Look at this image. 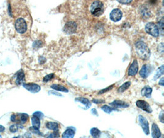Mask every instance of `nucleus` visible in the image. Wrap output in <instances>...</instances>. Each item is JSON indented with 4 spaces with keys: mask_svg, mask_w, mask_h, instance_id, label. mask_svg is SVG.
Wrapping results in <instances>:
<instances>
[{
    "mask_svg": "<svg viewBox=\"0 0 164 138\" xmlns=\"http://www.w3.org/2000/svg\"><path fill=\"white\" fill-rule=\"evenodd\" d=\"M4 130V127L2 125H0V132H3Z\"/></svg>",
    "mask_w": 164,
    "mask_h": 138,
    "instance_id": "nucleus-42",
    "label": "nucleus"
},
{
    "mask_svg": "<svg viewBox=\"0 0 164 138\" xmlns=\"http://www.w3.org/2000/svg\"><path fill=\"white\" fill-rule=\"evenodd\" d=\"M135 50L137 55L143 60H148L151 55V52L147 45L143 42H138L135 44Z\"/></svg>",
    "mask_w": 164,
    "mask_h": 138,
    "instance_id": "nucleus-1",
    "label": "nucleus"
},
{
    "mask_svg": "<svg viewBox=\"0 0 164 138\" xmlns=\"http://www.w3.org/2000/svg\"><path fill=\"white\" fill-rule=\"evenodd\" d=\"M145 30L148 34L154 37H157L159 35V30L157 25L153 22H150L146 24Z\"/></svg>",
    "mask_w": 164,
    "mask_h": 138,
    "instance_id": "nucleus-3",
    "label": "nucleus"
},
{
    "mask_svg": "<svg viewBox=\"0 0 164 138\" xmlns=\"http://www.w3.org/2000/svg\"><path fill=\"white\" fill-rule=\"evenodd\" d=\"M42 45V42L41 41H35L33 43V47L35 48H38V47H40Z\"/></svg>",
    "mask_w": 164,
    "mask_h": 138,
    "instance_id": "nucleus-34",
    "label": "nucleus"
},
{
    "mask_svg": "<svg viewBox=\"0 0 164 138\" xmlns=\"http://www.w3.org/2000/svg\"><path fill=\"white\" fill-rule=\"evenodd\" d=\"M25 81V74L23 71H20L18 73L17 77V80H16V84L17 85H21Z\"/></svg>",
    "mask_w": 164,
    "mask_h": 138,
    "instance_id": "nucleus-17",
    "label": "nucleus"
},
{
    "mask_svg": "<svg viewBox=\"0 0 164 138\" xmlns=\"http://www.w3.org/2000/svg\"><path fill=\"white\" fill-rule=\"evenodd\" d=\"M23 87L30 91L33 93H36L41 90V87L39 85L35 83H28V84H23Z\"/></svg>",
    "mask_w": 164,
    "mask_h": 138,
    "instance_id": "nucleus-7",
    "label": "nucleus"
},
{
    "mask_svg": "<svg viewBox=\"0 0 164 138\" xmlns=\"http://www.w3.org/2000/svg\"><path fill=\"white\" fill-rule=\"evenodd\" d=\"M110 105L115 108H126L129 106V104L128 103L120 100L114 101L113 102L110 103Z\"/></svg>",
    "mask_w": 164,
    "mask_h": 138,
    "instance_id": "nucleus-12",
    "label": "nucleus"
},
{
    "mask_svg": "<svg viewBox=\"0 0 164 138\" xmlns=\"http://www.w3.org/2000/svg\"><path fill=\"white\" fill-rule=\"evenodd\" d=\"M11 120L12 122H15V120H16V116H15V115H11Z\"/></svg>",
    "mask_w": 164,
    "mask_h": 138,
    "instance_id": "nucleus-41",
    "label": "nucleus"
},
{
    "mask_svg": "<svg viewBox=\"0 0 164 138\" xmlns=\"http://www.w3.org/2000/svg\"><path fill=\"white\" fill-rule=\"evenodd\" d=\"M75 101L80 102L82 104L85 105V106H86V109H89L91 106V103H90V101L88 99H87V98H83V97L76 98V99H75Z\"/></svg>",
    "mask_w": 164,
    "mask_h": 138,
    "instance_id": "nucleus-15",
    "label": "nucleus"
},
{
    "mask_svg": "<svg viewBox=\"0 0 164 138\" xmlns=\"http://www.w3.org/2000/svg\"><path fill=\"white\" fill-rule=\"evenodd\" d=\"M117 1L122 4H129L132 1V0H117Z\"/></svg>",
    "mask_w": 164,
    "mask_h": 138,
    "instance_id": "nucleus-35",
    "label": "nucleus"
},
{
    "mask_svg": "<svg viewBox=\"0 0 164 138\" xmlns=\"http://www.w3.org/2000/svg\"><path fill=\"white\" fill-rule=\"evenodd\" d=\"M152 91H153V89L149 87V86H146L141 90V93L143 96L146 97L148 98H150L151 97Z\"/></svg>",
    "mask_w": 164,
    "mask_h": 138,
    "instance_id": "nucleus-14",
    "label": "nucleus"
},
{
    "mask_svg": "<svg viewBox=\"0 0 164 138\" xmlns=\"http://www.w3.org/2000/svg\"><path fill=\"white\" fill-rule=\"evenodd\" d=\"M31 122L33 127H34L36 128H39L40 127V119L36 116L33 115L31 118Z\"/></svg>",
    "mask_w": 164,
    "mask_h": 138,
    "instance_id": "nucleus-18",
    "label": "nucleus"
},
{
    "mask_svg": "<svg viewBox=\"0 0 164 138\" xmlns=\"http://www.w3.org/2000/svg\"><path fill=\"white\" fill-rule=\"evenodd\" d=\"M130 85H131L130 82H127L126 83H124L119 88H118L117 91L119 92V93H123L124 91H126L129 88V87L130 86Z\"/></svg>",
    "mask_w": 164,
    "mask_h": 138,
    "instance_id": "nucleus-22",
    "label": "nucleus"
},
{
    "mask_svg": "<svg viewBox=\"0 0 164 138\" xmlns=\"http://www.w3.org/2000/svg\"><path fill=\"white\" fill-rule=\"evenodd\" d=\"M152 136L154 138H158L161 136L160 130L155 123H153L152 125Z\"/></svg>",
    "mask_w": 164,
    "mask_h": 138,
    "instance_id": "nucleus-13",
    "label": "nucleus"
},
{
    "mask_svg": "<svg viewBox=\"0 0 164 138\" xmlns=\"http://www.w3.org/2000/svg\"><path fill=\"white\" fill-rule=\"evenodd\" d=\"M136 104L137 107H138L143 110L147 112L148 113H151L153 112V110L149 106V104L145 101L144 100H138L137 101L136 103Z\"/></svg>",
    "mask_w": 164,
    "mask_h": 138,
    "instance_id": "nucleus-9",
    "label": "nucleus"
},
{
    "mask_svg": "<svg viewBox=\"0 0 164 138\" xmlns=\"http://www.w3.org/2000/svg\"><path fill=\"white\" fill-rule=\"evenodd\" d=\"M163 79H164V78L163 77H162V78H161V79H160V81H159V85H162V86H163L164 85V82H163Z\"/></svg>",
    "mask_w": 164,
    "mask_h": 138,
    "instance_id": "nucleus-40",
    "label": "nucleus"
},
{
    "mask_svg": "<svg viewBox=\"0 0 164 138\" xmlns=\"http://www.w3.org/2000/svg\"><path fill=\"white\" fill-rule=\"evenodd\" d=\"M28 118V115L26 114H22L21 116V120L22 123H25L27 121Z\"/></svg>",
    "mask_w": 164,
    "mask_h": 138,
    "instance_id": "nucleus-29",
    "label": "nucleus"
},
{
    "mask_svg": "<svg viewBox=\"0 0 164 138\" xmlns=\"http://www.w3.org/2000/svg\"><path fill=\"white\" fill-rule=\"evenodd\" d=\"M49 93H50V94L57 95V96H62V95H61L60 93H58V92H56L55 91H49Z\"/></svg>",
    "mask_w": 164,
    "mask_h": 138,
    "instance_id": "nucleus-36",
    "label": "nucleus"
},
{
    "mask_svg": "<svg viewBox=\"0 0 164 138\" xmlns=\"http://www.w3.org/2000/svg\"><path fill=\"white\" fill-rule=\"evenodd\" d=\"M110 19L113 22H118L121 20L122 17V12L119 9H115L110 13Z\"/></svg>",
    "mask_w": 164,
    "mask_h": 138,
    "instance_id": "nucleus-8",
    "label": "nucleus"
},
{
    "mask_svg": "<svg viewBox=\"0 0 164 138\" xmlns=\"http://www.w3.org/2000/svg\"><path fill=\"white\" fill-rule=\"evenodd\" d=\"M51 88H53L54 90L60 91H63V92H68V90L61 85L58 84H53L51 85Z\"/></svg>",
    "mask_w": 164,
    "mask_h": 138,
    "instance_id": "nucleus-20",
    "label": "nucleus"
},
{
    "mask_svg": "<svg viewBox=\"0 0 164 138\" xmlns=\"http://www.w3.org/2000/svg\"><path fill=\"white\" fill-rule=\"evenodd\" d=\"M30 130L31 131V132L33 133H34V134H38V135H42V134L41 133L40 131H39V129L38 128H36L34 127H30Z\"/></svg>",
    "mask_w": 164,
    "mask_h": 138,
    "instance_id": "nucleus-28",
    "label": "nucleus"
},
{
    "mask_svg": "<svg viewBox=\"0 0 164 138\" xmlns=\"http://www.w3.org/2000/svg\"><path fill=\"white\" fill-rule=\"evenodd\" d=\"M163 111H162L161 113H160V114L159 115V119L160 120V122L162 123H163Z\"/></svg>",
    "mask_w": 164,
    "mask_h": 138,
    "instance_id": "nucleus-38",
    "label": "nucleus"
},
{
    "mask_svg": "<svg viewBox=\"0 0 164 138\" xmlns=\"http://www.w3.org/2000/svg\"><path fill=\"white\" fill-rule=\"evenodd\" d=\"M75 134V130L72 128H68L62 134L63 138H73Z\"/></svg>",
    "mask_w": 164,
    "mask_h": 138,
    "instance_id": "nucleus-16",
    "label": "nucleus"
},
{
    "mask_svg": "<svg viewBox=\"0 0 164 138\" xmlns=\"http://www.w3.org/2000/svg\"><path fill=\"white\" fill-rule=\"evenodd\" d=\"M113 87H114V85H111V86L108 87V88H104V89H103V90H100L99 92H98V95H101V94H103L104 93H106V92H107L109 90L112 89L113 88Z\"/></svg>",
    "mask_w": 164,
    "mask_h": 138,
    "instance_id": "nucleus-30",
    "label": "nucleus"
},
{
    "mask_svg": "<svg viewBox=\"0 0 164 138\" xmlns=\"http://www.w3.org/2000/svg\"><path fill=\"white\" fill-rule=\"evenodd\" d=\"M77 30V25L74 22H68L65 24L63 31L67 35H72L75 33Z\"/></svg>",
    "mask_w": 164,
    "mask_h": 138,
    "instance_id": "nucleus-5",
    "label": "nucleus"
},
{
    "mask_svg": "<svg viewBox=\"0 0 164 138\" xmlns=\"http://www.w3.org/2000/svg\"><path fill=\"white\" fill-rule=\"evenodd\" d=\"M90 12L94 16L98 17L103 14L104 12L103 4L100 1H95L90 6Z\"/></svg>",
    "mask_w": 164,
    "mask_h": 138,
    "instance_id": "nucleus-2",
    "label": "nucleus"
},
{
    "mask_svg": "<svg viewBox=\"0 0 164 138\" xmlns=\"http://www.w3.org/2000/svg\"><path fill=\"white\" fill-rule=\"evenodd\" d=\"M138 71V64L136 60H134L129 69L128 74L129 76H134L136 74Z\"/></svg>",
    "mask_w": 164,
    "mask_h": 138,
    "instance_id": "nucleus-10",
    "label": "nucleus"
},
{
    "mask_svg": "<svg viewBox=\"0 0 164 138\" xmlns=\"http://www.w3.org/2000/svg\"><path fill=\"white\" fill-rule=\"evenodd\" d=\"M0 137H1V135H0Z\"/></svg>",
    "mask_w": 164,
    "mask_h": 138,
    "instance_id": "nucleus-43",
    "label": "nucleus"
},
{
    "mask_svg": "<svg viewBox=\"0 0 164 138\" xmlns=\"http://www.w3.org/2000/svg\"><path fill=\"white\" fill-rule=\"evenodd\" d=\"M158 24L159 25H158V27H158L159 30H160L162 35H163V18H162L160 21L159 22ZM160 31H159V33H160Z\"/></svg>",
    "mask_w": 164,
    "mask_h": 138,
    "instance_id": "nucleus-26",
    "label": "nucleus"
},
{
    "mask_svg": "<svg viewBox=\"0 0 164 138\" xmlns=\"http://www.w3.org/2000/svg\"><path fill=\"white\" fill-rule=\"evenodd\" d=\"M54 77V74H48L46 76H45L43 79V81L45 82H47L50 80L52 79V78H53Z\"/></svg>",
    "mask_w": 164,
    "mask_h": 138,
    "instance_id": "nucleus-27",
    "label": "nucleus"
},
{
    "mask_svg": "<svg viewBox=\"0 0 164 138\" xmlns=\"http://www.w3.org/2000/svg\"><path fill=\"white\" fill-rule=\"evenodd\" d=\"M17 130H18V128L16 125H11L9 128V130L12 133H16L17 131Z\"/></svg>",
    "mask_w": 164,
    "mask_h": 138,
    "instance_id": "nucleus-31",
    "label": "nucleus"
},
{
    "mask_svg": "<svg viewBox=\"0 0 164 138\" xmlns=\"http://www.w3.org/2000/svg\"><path fill=\"white\" fill-rule=\"evenodd\" d=\"M33 115L38 117L39 119H42L43 117H44V114L41 113V112H35V113L33 114Z\"/></svg>",
    "mask_w": 164,
    "mask_h": 138,
    "instance_id": "nucleus-32",
    "label": "nucleus"
},
{
    "mask_svg": "<svg viewBox=\"0 0 164 138\" xmlns=\"http://www.w3.org/2000/svg\"><path fill=\"white\" fill-rule=\"evenodd\" d=\"M60 137V135H59L58 131H55V132L52 133L48 136V137H49V138H50V137Z\"/></svg>",
    "mask_w": 164,
    "mask_h": 138,
    "instance_id": "nucleus-33",
    "label": "nucleus"
},
{
    "mask_svg": "<svg viewBox=\"0 0 164 138\" xmlns=\"http://www.w3.org/2000/svg\"><path fill=\"white\" fill-rule=\"evenodd\" d=\"M151 73V68L149 65H143L140 71V75L143 79L147 78Z\"/></svg>",
    "mask_w": 164,
    "mask_h": 138,
    "instance_id": "nucleus-11",
    "label": "nucleus"
},
{
    "mask_svg": "<svg viewBox=\"0 0 164 138\" xmlns=\"http://www.w3.org/2000/svg\"><path fill=\"white\" fill-rule=\"evenodd\" d=\"M90 134L94 137H100L101 135V131L97 128H92L90 130Z\"/></svg>",
    "mask_w": 164,
    "mask_h": 138,
    "instance_id": "nucleus-21",
    "label": "nucleus"
},
{
    "mask_svg": "<svg viewBox=\"0 0 164 138\" xmlns=\"http://www.w3.org/2000/svg\"><path fill=\"white\" fill-rule=\"evenodd\" d=\"M138 120L140 122V126L141 127L144 133L146 135L149 134V123L145 117H144L143 115H139Z\"/></svg>",
    "mask_w": 164,
    "mask_h": 138,
    "instance_id": "nucleus-6",
    "label": "nucleus"
},
{
    "mask_svg": "<svg viewBox=\"0 0 164 138\" xmlns=\"http://www.w3.org/2000/svg\"><path fill=\"white\" fill-rule=\"evenodd\" d=\"M163 68H164V67H163V66L162 65L158 69H157V71L156 72V74L154 77V80H157V79H159L162 75L163 74Z\"/></svg>",
    "mask_w": 164,
    "mask_h": 138,
    "instance_id": "nucleus-23",
    "label": "nucleus"
},
{
    "mask_svg": "<svg viewBox=\"0 0 164 138\" xmlns=\"http://www.w3.org/2000/svg\"><path fill=\"white\" fill-rule=\"evenodd\" d=\"M46 127L49 129L54 130L55 131H58V124L56 122H48L46 124Z\"/></svg>",
    "mask_w": 164,
    "mask_h": 138,
    "instance_id": "nucleus-19",
    "label": "nucleus"
},
{
    "mask_svg": "<svg viewBox=\"0 0 164 138\" xmlns=\"http://www.w3.org/2000/svg\"><path fill=\"white\" fill-rule=\"evenodd\" d=\"M92 113L93 115H95L96 116H98V113H97V111L95 109H92Z\"/></svg>",
    "mask_w": 164,
    "mask_h": 138,
    "instance_id": "nucleus-39",
    "label": "nucleus"
},
{
    "mask_svg": "<svg viewBox=\"0 0 164 138\" xmlns=\"http://www.w3.org/2000/svg\"><path fill=\"white\" fill-rule=\"evenodd\" d=\"M92 102L95 104H102L104 103V100H93Z\"/></svg>",
    "mask_w": 164,
    "mask_h": 138,
    "instance_id": "nucleus-37",
    "label": "nucleus"
},
{
    "mask_svg": "<svg viewBox=\"0 0 164 138\" xmlns=\"http://www.w3.org/2000/svg\"><path fill=\"white\" fill-rule=\"evenodd\" d=\"M15 27L17 31L19 33L23 34L26 32L27 30V23L25 21L23 18H18L15 22Z\"/></svg>",
    "mask_w": 164,
    "mask_h": 138,
    "instance_id": "nucleus-4",
    "label": "nucleus"
},
{
    "mask_svg": "<svg viewBox=\"0 0 164 138\" xmlns=\"http://www.w3.org/2000/svg\"><path fill=\"white\" fill-rule=\"evenodd\" d=\"M141 10L143 12L141 13V16H143L144 17H149V11L146 8L143 7V9H141Z\"/></svg>",
    "mask_w": 164,
    "mask_h": 138,
    "instance_id": "nucleus-25",
    "label": "nucleus"
},
{
    "mask_svg": "<svg viewBox=\"0 0 164 138\" xmlns=\"http://www.w3.org/2000/svg\"><path fill=\"white\" fill-rule=\"evenodd\" d=\"M102 109L104 112V113H106L107 114H110L113 110H116V108H111V107L107 106V105H104V106H103L102 107Z\"/></svg>",
    "mask_w": 164,
    "mask_h": 138,
    "instance_id": "nucleus-24",
    "label": "nucleus"
}]
</instances>
